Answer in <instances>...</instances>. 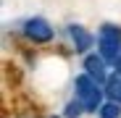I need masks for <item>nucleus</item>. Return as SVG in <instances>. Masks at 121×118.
<instances>
[{
    "instance_id": "f257e3e1",
    "label": "nucleus",
    "mask_w": 121,
    "mask_h": 118,
    "mask_svg": "<svg viewBox=\"0 0 121 118\" xmlns=\"http://www.w3.org/2000/svg\"><path fill=\"white\" fill-rule=\"evenodd\" d=\"M74 89H76V100L84 105V110H100V102H103V89L97 87V81H95L90 73L76 76Z\"/></svg>"
},
{
    "instance_id": "f03ea898",
    "label": "nucleus",
    "mask_w": 121,
    "mask_h": 118,
    "mask_svg": "<svg viewBox=\"0 0 121 118\" xmlns=\"http://www.w3.org/2000/svg\"><path fill=\"white\" fill-rule=\"evenodd\" d=\"M100 55L105 58V63H116V58L121 53V29L118 26H103L97 37Z\"/></svg>"
},
{
    "instance_id": "7ed1b4c3",
    "label": "nucleus",
    "mask_w": 121,
    "mask_h": 118,
    "mask_svg": "<svg viewBox=\"0 0 121 118\" xmlns=\"http://www.w3.org/2000/svg\"><path fill=\"white\" fill-rule=\"evenodd\" d=\"M24 32H26L29 39H34V42H50L53 39V26L45 21V18H29Z\"/></svg>"
},
{
    "instance_id": "20e7f679",
    "label": "nucleus",
    "mask_w": 121,
    "mask_h": 118,
    "mask_svg": "<svg viewBox=\"0 0 121 118\" xmlns=\"http://www.w3.org/2000/svg\"><path fill=\"white\" fill-rule=\"evenodd\" d=\"M84 68H87V73L95 79L97 84L105 81V58L103 55H87L84 58Z\"/></svg>"
},
{
    "instance_id": "39448f33",
    "label": "nucleus",
    "mask_w": 121,
    "mask_h": 118,
    "mask_svg": "<svg viewBox=\"0 0 121 118\" xmlns=\"http://www.w3.org/2000/svg\"><path fill=\"white\" fill-rule=\"evenodd\" d=\"M69 34H71V39H74V45H76L79 53H84L87 47H92V34H90L84 26L71 24V26H69Z\"/></svg>"
},
{
    "instance_id": "423d86ee",
    "label": "nucleus",
    "mask_w": 121,
    "mask_h": 118,
    "mask_svg": "<svg viewBox=\"0 0 121 118\" xmlns=\"http://www.w3.org/2000/svg\"><path fill=\"white\" fill-rule=\"evenodd\" d=\"M118 115H121V105H118L116 100L100 105V118H118Z\"/></svg>"
},
{
    "instance_id": "0eeeda50",
    "label": "nucleus",
    "mask_w": 121,
    "mask_h": 118,
    "mask_svg": "<svg viewBox=\"0 0 121 118\" xmlns=\"http://www.w3.org/2000/svg\"><path fill=\"white\" fill-rule=\"evenodd\" d=\"M108 94H111V100H116V102L121 105V76H118V73L108 81Z\"/></svg>"
},
{
    "instance_id": "6e6552de",
    "label": "nucleus",
    "mask_w": 121,
    "mask_h": 118,
    "mask_svg": "<svg viewBox=\"0 0 121 118\" xmlns=\"http://www.w3.org/2000/svg\"><path fill=\"white\" fill-rule=\"evenodd\" d=\"M82 110H84V105L79 102V100H74V102H69V108H66V118H79Z\"/></svg>"
}]
</instances>
